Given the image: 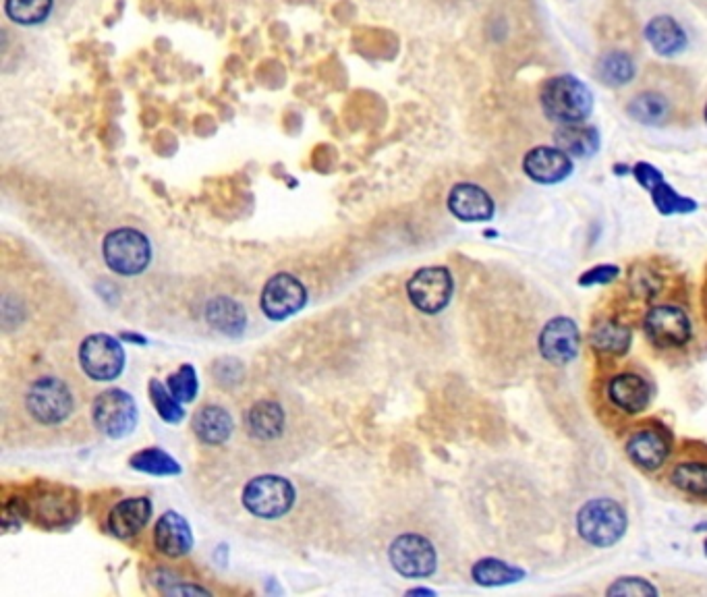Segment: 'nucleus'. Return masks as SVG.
Instances as JSON below:
<instances>
[{"instance_id":"1","label":"nucleus","mask_w":707,"mask_h":597,"mask_svg":"<svg viewBox=\"0 0 707 597\" xmlns=\"http://www.w3.org/2000/svg\"><path fill=\"white\" fill-rule=\"evenodd\" d=\"M544 115L564 125H583L593 112V92L575 75H556L544 83L540 92Z\"/></svg>"},{"instance_id":"2","label":"nucleus","mask_w":707,"mask_h":597,"mask_svg":"<svg viewBox=\"0 0 707 597\" xmlns=\"http://www.w3.org/2000/svg\"><path fill=\"white\" fill-rule=\"evenodd\" d=\"M577 531L589 546L610 548L627 531L625 508L610 498L589 500L577 515Z\"/></svg>"},{"instance_id":"3","label":"nucleus","mask_w":707,"mask_h":597,"mask_svg":"<svg viewBox=\"0 0 707 597\" xmlns=\"http://www.w3.org/2000/svg\"><path fill=\"white\" fill-rule=\"evenodd\" d=\"M102 255L112 272L137 276L152 262V245L144 233L135 229H117L104 237Z\"/></svg>"},{"instance_id":"4","label":"nucleus","mask_w":707,"mask_h":597,"mask_svg":"<svg viewBox=\"0 0 707 597\" xmlns=\"http://www.w3.org/2000/svg\"><path fill=\"white\" fill-rule=\"evenodd\" d=\"M293 483L278 475H260L251 479L243 490V504L253 517L278 519L285 517L295 504Z\"/></svg>"},{"instance_id":"5","label":"nucleus","mask_w":707,"mask_h":597,"mask_svg":"<svg viewBox=\"0 0 707 597\" xmlns=\"http://www.w3.org/2000/svg\"><path fill=\"white\" fill-rule=\"evenodd\" d=\"M79 361L83 372L96 382H108L121 376L125 351L117 338L108 334H92L81 343Z\"/></svg>"},{"instance_id":"6","label":"nucleus","mask_w":707,"mask_h":597,"mask_svg":"<svg viewBox=\"0 0 707 597\" xmlns=\"http://www.w3.org/2000/svg\"><path fill=\"white\" fill-rule=\"evenodd\" d=\"M394 571L409 579L430 577L436 571L438 556L430 539L417 533H405L394 539L388 550Z\"/></svg>"},{"instance_id":"7","label":"nucleus","mask_w":707,"mask_h":597,"mask_svg":"<svg viewBox=\"0 0 707 597\" xmlns=\"http://www.w3.org/2000/svg\"><path fill=\"white\" fill-rule=\"evenodd\" d=\"M27 411L44 425L63 423L73 413V396L59 378H40L30 386L25 398Z\"/></svg>"},{"instance_id":"8","label":"nucleus","mask_w":707,"mask_h":597,"mask_svg":"<svg viewBox=\"0 0 707 597\" xmlns=\"http://www.w3.org/2000/svg\"><path fill=\"white\" fill-rule=\"evenodd\" d=\"M96 428L108 438H125L137 423V405L125 390H104L94 403Z\"/></svg>"},{"instance_id":"9","label":"nucleus","mask_w":707,"mask_h":597,"mask_svg":"<svg viewBox=\"0 0 707 597\" xmlns=\"http://www.w3.org/2000/svg\"><path fill=\"white\" fill-rule=\"evenodd\" d=\"M411 303L423 314H438L452 297V276L444 266H428L417 270L407 282Z\"/></svg>"},{"instance_id":"10","label":"nucleus","mask_w":707,"mask_h":597,"mask_svg":"<svg viewBox=\"0 0 707 597\" xmlns=\"http://www.w3.org/2000/svg\"><path fill=\"white\" fill-rule=\"evenodd\" d=\"M581 349L579 326L567 318H552L540 332V353L552 365H569Z\"/></svg>"},{"instance_id":"11","label":"nucleus","mask_w":707,"mask_h":597,"mask_svg":"<svg viewBox=\"0 0 707 597\" xmlns=\"http://www.w3.org/2000/svg\"><path fill=\"white\" fill-rule=\"evenodd\" d=\"M307 291L291 274L272 276L262 291V309L270 320H285L305 305Z\"/></svg>"},{"instance_id":"12","label":"nucleus","mask_w":707,"mask_h":597,"mask_svg":"<svg viewBox=\"0 0 707 597\" xmlns=\"http://www.w3.org/2000/svg\"><path fill=\"white\" fill-rule=\"evenodd\" d=\"M573 156L558 146H537L523 158L525 175L540 185H556L573 175Z\"/></svg>"},{"instance_id":"13","label":"nucleus","mask_w":707,"mask_h":597,"mask_svg":"<svg viewBox=\"0 0 707 597\" xmlns=\"http://www.w3.org/2000/svg\"><path fill=\"white\" fill-rule=\"evenodd\" d=\"M645 330L660 347H683L691 338V322L687 314L674 305H658L649 311Z\"/></svg>"},{"instance_id":"14","label":"nucleus","mask_w":707,"mask_h":597,"mask_svg":"<svg viewBox=\"0 0 707 597\" xmlns=\"http://www.w3.org/2000/svg\"><path fill=\"white\" fill-rule=\"evenodd\" d=\"M448 210L463 222H484L494 216V199L475 183H457L448 193Z\"/></svg>"},{"instance_id":"15","label":"nucleus","mask_w":707,"mask_h":597,"mask_svg":"<svg viewBox=\"0 0 707 597\" xmlns=\"http://www.w3.org/2000/svg\"><path fill=\"white\" fill-rule=\"evenodd\" d=\"M643 36L647 44L652 46V50L660 56H666V59L681 54L689 44L683 25L670 15H658L654 19H649L643 30Z\"/></svg>"},{"instance_id":"16","label":"nucleus","mask_w":707,"mask_h":597,"mask_svg":"<svg viewBox=\"0 0 707 597\" xmlns=\"http://www.w3.org/2000/svg\"><path fill=\"white\" fill-rule=\"evenodd\" d=\"M152 502L146 496L125 498L108 515V529L121 539L137 535L150 521Z\"/></svg>"},{"instance_id":"17","label":"nucleus","mask_w":707,"mask_h":597,"mask_svg":"<svg viewBox=\"0 0 707 597\" xmlns=\"http://www.w3.org/2000/svg\"><path fill=\"white\" fill-rule=\"evenodd\" d=\"M154 544L162 554L171 558L185 556L193 546L189 523L179 513H173V510L162 515L154 527Z\"/></svg>"},{"instance_id":"18","label":"nucleus","mask_w":707,"mask_h":597,"mask_svg":"<svg viewBox=\"0 0 707 597\" xmlns=\"http://www.w3.org/2000/svg\"><path fill=\"white\" fill-rule=\"evenodd\" d=\"M608 396L625 413H641L652 401V388L637 374H620L608 384Z\"/></svg>"},{"instance_id":"19","label":"nucleus","mask_w":707,"mask_h":597,"mask_svg":"<svg viewBox=\"0 0 707 597\" xmlns=\"http://www.w3.org/2000/svg\"><path fill=\"white\" fill-rule=\"evenodd\" d=\"M668 452L670 448L666 438L656 430H641L627 442L629 459L647 471L660 469L668 459Z\"/></svg>"},{"instance_id":"20","label":"nucleus","mask_w":707,"mask_h":597,"mask_svg":"<svg viewBox=\"0 0 707 597\" xmlns=\"http://www.w3.org/2000/svg\"><path fill=\"white\" fill-rule=\"evenodd\" d=\"M193 430H195V436L200 438L202 442H206L210 446H218L231 438L233 419L226 409L216 407V405H208L202 411H197V415L193 419Z\"/></svg>"},{"instance_id":"21","label":"nucleus","mask_w":707,"mask_h":597,"mask_svg":"<svg viewBox=\"0 0 707 597\" xmlns=\"http://www.w3.org/2000/svg\"><path fill=\"white\" fill-rule=\"evenodd\" d=\"M247 430L258 440H274L285 430V411L274 401H260L247 413Z\"/></svg>"},{"instance_id":"22","label":"nucleus","mask_w":707,"mask_h":597,"mask_svg":"<svg viewBox=\"0 0 707 597\" xmlns=\"http://www.w3.org/2000/svg\"><path fill=\"white\" fill-rule=\"evenodd\" d=\"M206 320L214 330L226 336H239L247 326L245 309L229 297L212 299L206 307Z\"/></svg>"},{"instance_id":"23","label":"nucleus","mask_w":707,"mask_h":597,"mask_svg":"<svg viewBox=\"0 0 707 597\" xmlns=\"http://www.w3.org/2000/svg\"><path fill=\"white\" fill-rule=\"evenodd\" d=\"M554 144L573 158H589L600 150V135L589 127L564 125L554 133Z\"/></svg>"},{"instance_id":"24","label":"nucleus","mask_w":707,"mask_h":597,"mask_svg":"<svg viewBox=\"0 0 707 597\" xmlns=\"http://www.w3.org/2000/svg\"><path fill=\"white\" fill-rule=\"evenodd\" d=\"M471 577L482 587H502V585H513L523 581L525 571L513 564H506L498 558H484L473 564Z\"/></svg>"},{"instance_id":"25","label":"nucleus","mask_w":707,"mask_h":597,"mask_svg":"<svg viewBox=\"0 0 707 597\" xmlns=\"http://www.w3.org/2000/svg\"><path fill=\"white\" fill-rule=\"evenodd\" d=\"M629 117L641 125H662L668 121L670 115V102L666 96H662L660 92H641L637 94L629 106H627Z\"/></svg>"},{"instance_id":"26","label":"nucleus","mask_w":707,"mask_h":597,"mask_svg":"<svg viewBox=\"0 0 707 597\" xmlns=\"http://www.w3.org/2000/svg\"><path fill=\"white\" fill-rule=\"evenodd\" d=\"M637 75V65L633 61V56L625 50H610L602 54V59L598 61V77L608 83L610 88H622L635 79Z\"/></svg>"},{"instance_id":"27","label":"nucleus","mask_w":707,"mask_h":597,"mask_svg":"<svg viewBox=\"0 0 707 597\" xmlns=\"http://www.w3.org/2000/svg\"><path fill=\"white\" fill-rule=\"evenodd\" d=\"M633 343V334L618 322H602L591 332V345L608 355H625Z\"/></svg>"},{"instance_id":"28","label":"nucleus","mask_w":707,"mask_h":597,"mask_svg":"<svg viewBox=\"0 0 707 597\" xmlns=\"http://www.w3.org/2000/svg\"><path fill=\"white\" fill-rule=\"evenodd\" d=\"M131 467L141 473L160 475V477L181 473L179 463L171 457V454H166L160 448H144L141 452H137L135 457H131Z\"/></svg>"},{"instance_id":"29","label":"nucleus","mask_w":707,"mask_h":597,"mask_svg":"<svg viewBox=\"0 0 707 597\" xmlns=\"http://www.w3.org/2000/svg\"><path fill=\"white\" fill-rule=\"evenodd\" d=\"M652 199L654 206L662 216H672V214H689L697 210V204L693 202L691 197H685L678 193L676 189H672L666 179H662L652 191Z\"/></svg>"},{"instance_id":"30","label":"nucleus","mask_w":707,"mask_h":597,"mask_svg":"<svg viewBox=\"0 0 707 597\" xmlns=\"http://www.w3.org/2000/svg\"><path fill=\"white\" fill-rule=\"evenodd\" d=\"M670 479L678 490L695 496H707V463L693 461L676 465Z\"/></svg>"},{"instance_id":"31","label":"nucleus","mask_w":707,"mask_h":597,"mask_svg":"<svg viewBox=\"0 0 707 597\" xmlns=\"http://www.w3.org/2000/svg\"><path fill=\"white\" fill-rule=\"evenodd\" d=\"M5 11L19 25H36L50 15L52 0H7Z\"/></svg>"},{"instance_id":"32","label":"nucleus","mask_w":707,"mask_h":597,"mask_svg":"<svg viewBox=\"0 0 707 597\" xmlns=\"http://www.w3.org/2000/svg\"><path fill=\"white\" fill-rule=\"evenodd\" d=\"M168 386H164L160 380H152L150 382V398L158 411V415L166 421V423H179L183 419V407L179 405L177 398L173 396L171 390H166Z\"/></svg>"},{"instance_id":"33","label":"nucleus","mask_w":707,"mask_h":597,"mask_svg":"<svg viewBox=\"0 0 707 597\" xmlns=\"http://www.w3.org/2000/svg\"><path fill=\"white\" fill-rule=\"evenodd\" d=\"M166 386H168V390L173 392V396L177 398L179 403H191L197 394V388H200L197 386V376H195L193 365H189V363L181 365L175 374L168 376Z\"/></svg>"},{"instance_id":"34","label":"nucleus","mask_w":707,"mask_h":597,"mask_svg":"<svg viewBox=\"0 0 707 597\" xmlns=\"http://www.w3.org/2000/svg\"><path fill=\"white\" fill-rule=\"evenodd\" d=\"M608 595H633V597H656L658 589L656 585H652L649 581L641 579V577H622L618 581H614L608 591Z\"/></svg>"},{"instance_id":"35","label":"nucleus","mask_w":707,"mask_h":597,"mask_svg":"<svg viewBox=\"0 0 707 597\" xmlns=\"http://www.w3.org/2000/svg\"><path fill=\"white\" fill-rule=\"evenodd\" d=\"M618 274H620V270L614 264H600L596 268L587 270L585 274H581L579 284H581V287H596V284H608Z\"/></svg>"},{"instance_id":"36","label":"nucleus","mask_w":707,"mask_h":597,"mask_svg":"<svg viewBox=\"0 0 707 597\" xmlns=\"http://www.w3.org/2000/svg\"><path fill=\"white\" fill-rule=\"evenodd\" d=\"M633 173H635V179L639 181V185L647 191H652L662 179L664 175L660 173V170L656 166H652L649 162H637L635 168H633Z\"/></svg>"},{"instance_id":"37","label":"nucleus","mask_w":707,"mask_h":597,"mask_svg":"<svg viewBox=\"0 0 707 597\" xmlns=\"http://www.w3.org/2000/svg\"><path fill=\"white\" fill-rule=\"evenodd\" d=\"M415 593H417V595H419V593H423V595H434L432 589H411V591H409V595H415Z\"/></svg>"},{"instance_id":"38","label":"nucleus","mask_w":707,"mask_h":597,"mask_svg":"<svg viewBox=\"0 0 707 597\" xmlns=\"http://www.w3.org/2000/svg\"><path fill=\"white\" fill-rule=\"evenodd\" d=\"M705 121H707V104H705Z\"/></svg>"},{"instance_id":"39","label":"nucleus","mask_w":707,"mask_h":597,"mask_svg":"<svg viewBox=\"0 0 707 597\" xmlns=\"http://www.w3.org/2000/svg\"><path fill=\"white\" fill-rule=\"evenodd\" d=\"M705 554H707V542H705Z\"/></svg>"}]
</instances>
